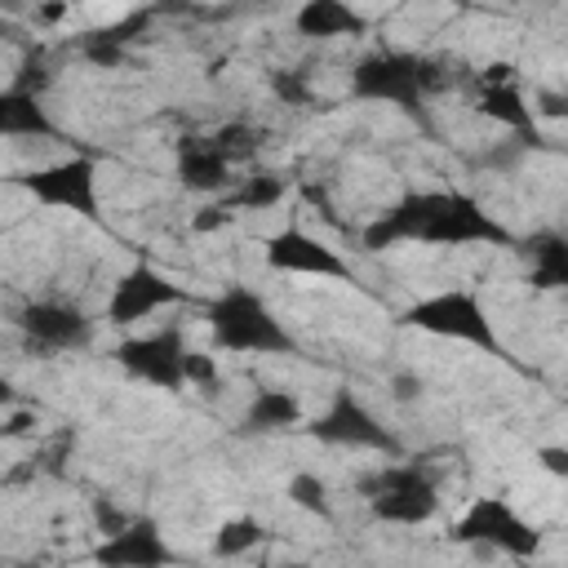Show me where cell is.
<instances>
[{"mask_svg":"<svg viewBox=\"0 0 568 568\" xmlns=\"http://www.w3.org/2000/svg\"><path fill=\"white\" fill-rule=\"evenodd\" d=\"M364 248L382 253L390 244H501L515 248V235L466 191L426 186L404 191L386 213H377L359 231Z\"/></svg>","mask_w":568,"mask_h":568,"instance_id":"6da1fadb","label":"cell"},{"mask_svg":"<svg viewBox=\"0 0 568 568\" xmlns=\"http://www.w3.org/2000/svg\"><path fill=\"white\" fill-rule=\"evenodd\" d=\"M444 67H448L444 58H426V53H408V49H377V53L355 62L351 98H359V102H390L404 115H413L422 129L435 133L426 98L453 84L444 75Z\"/></svg>","mask_w":568,"mask_h":568,"instance_id":"7a4b0ae2","label":"cell"},{"mask_svg":"<svg viewBox=\"0 0 568 568\" xmlns=\"http://www.w3.org/2000/svg\"><path fill=\"white\" fill-rule=\"evenodd\" d=\"M204 320H209V333H213L217 351H231V355H297V342L284 328V320H275V311L244 284H231L217 297H209Z\"/></svg>","mask_w":568,"mask_h":568,"instance_id":"3957f363","label":"cell"},{"mask_svg":"<svg viewBox=\"0 0 568 568\" xmlns=\"http://www.w3.org/2000/svg\"><path fill=\"white\" fill-rule=\"evenodd\" d=\"M399 324H404V328H417V333H430V337H444V342L479 346L484 355H497V359H510V355H506V342H501V333H497V324L488 320L479 293H470V288H439V293H426V297H417L413 306L399 311Z\"/></svg>","mask_w":568,"mask_h":568,"instance_id":"277c9868","label":"cell"},{"mask_svg":"<svg viewBox=\"0 0 568 568\" xmlns=\"http://www.w3.org/2000/svg\"><path fill=\"white\" fill-rule=\"evenodd\" d=\"M453 546H488L510 559H537L541 555V532L528 524L506 497H475L444 532Z\"/></svg>","mask_w":568,"mask_h":568,"instance_id":"5b68a950","label":"cell"},{"mask_svg":"<svg viewBox=\"0 0 568 568\" xmlns=\"http://www.w3.org/2000/svg\"><path fill=\"white\" fill-rule=\"evenodd\" d=\"M364 497L382 524H399V528H417L439 515V484L426 475L422 462L382 466L377 475L364 479Z\"/></svg>","mask_w":568,"mask_h":568,"instance_id":"8992f818","label":"cell"},{"mask_svg":"<svg viewBox=\"0 0 568 568\" xmlns=\"http://www.w3.org/2000/svg\"><path fill=\"white\" fill-rule=\"evenodd\" d=\"M18 186L44 209H62V213H75L84 222H102V213H98L102 209L98 204V160L93 155H67V160L27 169L18 178Z\"/></svg>","mask_w":568,"mask_h":568,"instance_id":"52a82bcc","label":"cell"},{"mask_svg":"<svg viewBox=\"0 0 568 568\" xmlns=\"http://www.w3.org/2000/svg\"><path fill=\"white\" fill-rule=\"evenodd\" d=\"M302 430L311 439H320V444H333V448H368V453H390V457L404 453L399 439H395V430L382 426L377 413L351 386H337L333 399H328V408L315 413Z\"/></svg>","mask_w":568,"mask_h":568,"instance_id":"ba28073f","label":"cell"},{"mask_svg":"<svg viewBox=\"0 0 568 568\" xmlns=\"http://www.w3.org/2000/svg\"><path fill=\"white\" fill-rule=\"evenodd\" d=\"M186 337L178 328H160L146 337H124L115 346V364L155 390H182L186 386Z\"/></svg>","mask_w":568,"mask_h":568,"instance_id":"9c48e42d","label":"cell"},{"mask_svg":"<svg viewBox=\"0 0 568 568\" xmlns=\"http://www.w3.org/2000/svg\"><path fill=\"white\" fill-rule=\"evenodd\" d=\"M262 257L280 275H311V280H337V284H351L355 280L351 262L337 248H328L320 235L302 231V226L271 231L266 244H262Z\"/></svg>","mask_w":568,"mask_h":568,"instance_id":"30bf717a","label":"cell"},{"mask_svg":"<svg viewBox=\"0 0 568 568\" xmlns=\"http://www.w3.org/2000/svg\"><path fill=\"white\" fill-rule=\"evenodd\" d=\"M178 302H186V288H182V284H173V280H169L164 271H155L151 262H133V266L115 280V288H111V297H106V324L124 328V324L151 320L155 311L178 306Z\"/></svg>","mask_w":568,"mask_h":568,"instance_id":"8fae6325","label":"cell"},{"mask_svg":"<svg viewBox=\"0 0 568 568\" xmlns=\"http://www.w3.org/2000/svg\"><path fill=\"white\" fill-rule=\"evenodd\" d=\"M93 568H173L178 550L169 546L164 528L151 515H133L129 528H120L115 537H102L89 555Z\"/></svg>","mask_w":568,"mask_h":568,"instance_id":"7c38bea8","label":"cell"},{"mask_svg":"<svg viewBox=\"0 0 568 568\" xmlns=\"http://www.w3.org/2000/svg\"><path fill=\"white\" fill-rule=\"evenodd\" d=\"M27 342L36 351H80L93 342V320L71 306V302H53V297H40V302H27L22 315H18Z\"/></svg>","mask_w":568,"mask_h":568,"instance_id":"4fadbf2b","label":"cell"},{"mask_svg":"<svg viewBox=\"0 0 568 568\" xmlns=\"http://www.w3.org/2000/svg\"><path fill=\"white\" fill-rule=\"evenodd\" d=\"M178 182L195 195H231L235 191V178H231V164L213 151L209 138H182L178 142Z\"/></svg>","mask_w":568,"mask_h":568,"instance_id":"5bb4252c","label":"cell"},{"mask_svg":"<svg viewBox=\"0 0 568 568\" xmlns=\"http://www.w3.org/2000/svg\"><path fill=\"white\" fill-rule=\"evenodd\" d=\"M475 111H479V115H488V120H497L501 129H510V138H524L528 146H537V142H541V138H537V111H532V102L524 98L519 80H515V84L479 89Z\"/></svg>","mask_w":568,"mask_h":568,"instance_id":"9a60e30c","label":"cell"},{"mask_svg":"<svg viewBox=\"0 0 568 568\" xmlns=\"http://www.w3.org/2000/svg\"><path fill=\"white\" fill-rule=\"evenodd\" d=\"M306 426L302 399L293 390H257L248 399V408L240 413V435H280V430H297Z\"/></svg>","mask_w":568,"mask_h":568,"instance_id":"2e32d148","label":"cell"},{"mask_svg":"<svg viewBox=\"0 0 568 568\" xmlns=\"http://www.w3.org/2000/svg\"><path fill=\"white\" fill-rule=\"evenodd\" d=\"M0 133L4 138H62V129L49 120L40 93L9 84L0 93Z\"/></svg>","mask_w":568,"mask_h":568,"instance_id":"e0dca14e","label":"cell"},{"mask_svg":"<svg viewBox=\"0 0 568 568\" xmlns=\"http://www.w3.org/2000/svg\"><path fill=\"white\" fill-rule=\"evenodd\" d=\"M293 27L311 40H333V36H364L368 18L351 4H342V0H306L293 13Z\"/></svg>","mask_w":568,"mask_h":568,"instance_id":"ac0fdd59","label":"cell"},{"mask_svg":"<svg viewBox=\"0 0 568 568\" xmlns=\"http://www.w3.org/2000/svg\"><path fill=\"white\" fill-rule=\"evenodd\" d=\"M528 253V284L532 288H568V235L541 231L524 244Z\"/></svg>","mask_w":568,"mask_h":568,"instance_id":"d6986e66","label":"cell"},{"mask_svg":"<svg viewBox=\"0 0 568 568\" xmlns=\"http://www.w3.org/2000/svg\"><path fill=\"white\" fill-rule=\"evenodd\" d=\"M266 537H271V532H266V524H262L257 515H231V519H222L217 532H213V555H217V559H240V555L257 550Z\"/></svg>","mask_w":568,"mask_h":568,"instance_id":"ffe728a7","label":"cell"},{"mask_svg":"<svg viewBox=\"0 0 568 568\" xmlns=\"http://www.w3.org/2000/svg\"><path fill=\"white\" fill-rule=\"evenodd\" d=\"M284 195H288V178H280V173H253V178H244V182L226 195V204L257 213V209H275Z\"/></svg>","mask_w":568,"mask_h":568,"instance_id":"44dd1931","label":"cell"},{"mask_svg":"<svg viewBox=\"0 0 568 568\" xmlns=\"http://www.w3.org/2000/svg\"><path fill=\"white\" fill-rule=\"evenodd\" d=\"M284 497L302 510V515H315V519H333V501H328V484L315 475V470H297L288 475L284 484Z\"/></svg>","mask_w":568,"mask_h":568,"instance_id":"7402d4cb","label":"cell"},{"mask_svg":"<svg viewBox=\"0 0 568 568\" xmlns=\"http://www.w3.org/2000/svg\"><path fill=\"white\" fill-rule=\"evenodd\" d=\"M209 142H213V151H217L226 164H235V160H248V155L257 151V129L244 124V120H226V124H217V129L209 133Z\"/></svg>","mask_w":568,"mask_h":568,"instance_id":"603a6c76","label":"cell"},{"mask_svg":"<svg viewBox=\"0 0 568 568\" xmlns=\"http://www.w3.org/2000/svg\"><path fill=\"white\" fill-rule=\"evenodd\" d=\"M186 386H195L204 395H222L226 377H222V368L209 351H186Z\"/></svg>","mask_w":568,"mask_h":568,"instance_id":"cb8c5ba5","label":"cell"},{"mask_svg":"<svg viewBox=\"0 0 568 568\" xmlns=\"http://www.w3.org/2000/svg\"><path fill=\"white\" fill-rule=\"evenodd\" d=\"M271 93L284 106H311L315 102V89H311L306 71H271Z\"/></svg>","mask_w":568,"mask_h":568,"instance_id":"d4e9b609","label":"cell"},{"mask_svg":"<svg viewBox=\"0 0 568 568\" xmlns=\"http://www.w3.org/2000/svg\"><path fill=\"white\" fill-rule=\"evenodd\" d=\"M80 53L93 62V67H120L124 62V44L102 27V31H89L84 40H80Z\"/></svg>","mask_w":568,"mask_h":568,"instance_id":"484cf974","label":"cell"},{"mask_svg":"<svg viewBox=\"0 0 568 568\" xmlns=\"http://www.w3.org/2000/svg\"><path fill=\"white\" fill-rule=\"evenodd\" d=\"M231 217H235V209H231L226 200H213V204H200V209L191 213V231H195V235H209V231H222Z\"/></svg>","mask_w":568,"mask_h":568,"instance_id":"4316f807","label":"cell"},{"mask_svg":"<svg viewBox=\"0 0 568 568\" xmlns=\"http://www.w3.org/2000/svg\"><path fill=\"white\" fill-rule=\"evenodd\" d=\"M129 519L133 515H124V510H115L106 497H93V528L102 532V537H115L120 528H129Z\"/></svg>","mask_w":568,"mask_h":568,"instance_id":"83f0119b","label":"cell"},{"mask_svg":"<svg viewBox=\"0 0 568 568\" xmlns=\"http://www.w3.org/2000/svg\"><path fill=\"white\" fill-rule=\"evenodd\" d=\"M422 390H426V382L417 373H408V368H395L390 373V399L395 404H413V399H422Z\"/></svg>","mask_w":568,"mask_h":568,"instance_id":"f1b7e54d","label":"cell"},{"mask_svg":"<svg viewBox=\"0 0 568 568\" xmlns=\"http://www.w3.org/2000/svg\"><path fill=\"white\" fill-rule=\"evenodd\" d=\"M537 466L546 475H555V479H568V448L564 444H541L537 448Z\"/></svg>","mask_w":568,"mask_h":568,"instance_id":"f546056e","label":"cell"},{"mask_svg":"<svg viewBox=\"0 0 568 568\" xmlns=\"http://www.w3.org/2000/svg\"><path fill=\"white\" fill-rule=\"evenodd\" d=\"M302 200H306V204H311V209H320V217H324V222H333V226H337V222H342V217H337V209H333V200H328V191H324V186H315V182H302Z\"/></svg>","mask_w":568,"mask_h":568,"instance_id":"4dcf8cb0","label":"cell"},{"mask_svg":"<svg viewBox=\"0 0 568 568\" xmlns=\"http://www.w3.org/2000/svg\"><path fill=\"white\" fill-rule=\"evenodd\" d=\"M532 111H537V120H564V115H568V98H559V93H537Z\"/></svg>","mask_w":568,"mask_h":568,"instance_id":"1f68e13d","label":"cell"},{"mask_svg":"<svg viewBox=\"0 0 568 568\" xmlns=\"http://www.w3.org/2000/svg\"><path fill=\"white\" fill-rule=\"evenodd\" d=\"M67 13H71V4H40V9H36V22H40V27H53V22H62Z\"/></svg>","mask_w":568,"mask_h":568,"instance_id":"d6a6232c","label":"cell"},{"mask_svg":"<svg viewBox=\"0 0 568 568\" xmlns=\"http://www.w3.org/2000/svg\"><path fill=\"white\" fill-rule=\"evenodd\" d=\"M27 422H31L27 413H18V417H9V426H4V435H22V430H27Z\"/></svg>","mask_w":568,"mask_h":568,"instance_id":"836d02e7","label":"cell"},{"mask_svg":"<svg viewBox=\"0 0 568 568\" xmlns=\"http://www.w3.org/2000/svg\"><path fill=\"white\" fill-rule=\"evenodd\" d=\"M266 568H311V564H302V559H293V564H266Z\"/></svg>","mask_w":568,"mask_h":568,"instance_id":"e575fe53","label":"cell"},{"mask_svg":"<svg viewBox=\"0 0 568 568\" xmlns=\"http://www.w3.org/2000/svg\"><path fill=\"white\" fill-rule=\"evenodd\" d=\"M13 568H40V564H13Z\"/></svg>","mask_w":568,"mask_h":568,"instance_id":"d590c367","label":"cell"},{"mask_svg":"<svg viewBox=\"0 0 568 568\" xmlns=\"http://www.w3.org/2000/svg\"><path fill=\"white\" fill-rule=\"evenodd\" d=\"M262 568H266V564H262Z\"/></svg>","mask_w":568,"mask_h":568,"instance_id":"8d00e7d4","label":"cell"}]
</instances>
